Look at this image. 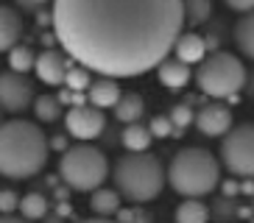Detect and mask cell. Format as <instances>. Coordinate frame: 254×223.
I'll return each mask as SVG.
<instances>
[{
  "label": "cell",
  "instance_id": "30bf717a",
  "mask_svg": "<svg viewBox=\"0 0 254 223\" xmlns=\"http://www.w3.org/2000/svg\"><path fill=\"white\" fill-rule=\"evenodd\" d=\"M195 128L204 134V137H221L224 140L226 134L235 128L232 123V109L221 101H209L207 106L195 112Z\"/></svg>",
  "mask_w": 254,
  "mask_h": 223
},
{
  "label": "cell",
  "instance_id": "7402d4cb",
  "mask_svg": "<svg viewBox=\"0 0 254 223\" xmlns=\"http://www.w3.org/2000/svg\"><path fill=\"white\" fill-rule=\"evenodd\" d=\"M31 109H34L39 123H53L62 114V101L56 95H37V101H34Z\"/></svg>",
  "mask_w": 254,
  "mask_h": 223
},
{
  "label": "cell",
  "instance_id": "2e32d148",
  "mask_svg": "<svg viewBox=\"0 0 254 223\" xmlns=\"http://www.w3.org/2000/svg\"><path fill=\"white\" fill-rule=\"evenodd\" d=\"M142 112H145V101H142V95H137V92H126V95L120 98V104L115 106V117H118L120 123H126V126H134V123H140Z\"/></svg>",
  "mask_w": 254,
  "mask_h": 223
},
{
  "label": "cell",
  "instance_id": "44dd1931",
  "mask_svg": "<svg viewBox=\"0 0 254 223\" xmlns=\"http://www.w3.org/2000/svg\"><path fill=\"white\" fill-rule=\"evenodd\" d=\"M45 215H48V198L42 193H28L20 198V218L34 223V221H42Z\"/></svg>",
  "mask_w": 254,
  "mask_h": 223
},
{
  "label": "cell",
  "instance_id": "9a60e30c",
  "mask_svg": "<svg viewBox=\"0 0 254 223\" xmlns=\"http://www.w3.org/2000/svg\"><path fill=\"white\" fill-rule=\"evenodd\" d=\"M157 75H159V84H162V87H168L171 92H179V89H185L187 84H190L193 70L187 64H182V61L173 56V59H165L162 64L157 67Z\"/></svg>",
  "mask_w": 254,
  "mask_h": 223
},
{
  "label": "cell",
  "instance_id": "d4e9b609",
  "mask_svg": "<svg viewBox=\"0 0 254 223\" xmlns=\"http://www.w3.org/2000/svg\"><path fill=\"white\" fill-rule=\"evenodd\" d=\"M209 14H212L209 0H187L185 3V25H201L209 20Z\"/></svg>",
  "mask_w": 254,
  "mask_h": 223
},
{
  "label": "cell",
  "instance_id": "d590c367",
  "mask_svg": "<svg viewBox=\"0 0 254 223\" xmlns=\"http://www.w3.org/2000/svg\"><path fill=\"white\" fill-rule=\"evenodd\" d=\"M0 114H3V109H0ZM0 126H3V123H0Z\"/></svg>",
  "mask_w": 254,
  "mask_h": 223
},
{
  "label": "cell",
  "instance_id": "5bb4252c",
  "mask_svg": "<svg viewBox=\"0 0 254 223\" xmlns=\"http://www.w3.org/2000/svg\"><path fill=\"white\" fill-rule=\"evenodd\" d=\"M87 98H90V106L104 112V109H115L120 104L123 92H120V84L115 78H101L98 75L95 81H92L90 92H87Z\"/></svg>",
  "mask_w": 254,
  "mask_h": 223
},
{
  "label": "cell",
  "instance_id": "7c38bea8",
  "mask_svg": "<svg viewBox=\"0 0 254 223\" xmlns=\"http://www.w3.org/2000/svg\"><path fill=\"white\" fill-rule=\"evenodd\" d=\"M173 53H176V59L187 67L201 64V61L207 59V39H204L201 34H195V31H185L179 37V42H176V48H173Z\"/></svg>",
  "mask_w": 254,
  "mask_h": 223
},
{
  "label": "cell",
  "instance_id": "83f0119b",
  "mask_svg": "<svg viewBox=\"0 0 254 223\" xmlns=\"http://www.w3.org/2000/svg\"><path fill=\"white\" fill-rule=\"evenodd\" d=\"M14 209H20V195L14 190H0V215H14Z\"/></svg>",
  "mask_w": 254,
  "mask_h": 223
},
{
  "label": "cell",
  "instance_id": "ba28073f",
  "mask_svg": "<svg viewBox=\"0 0 254 223\" xmlns=\"http://www.w3.org/2000/svg\"><path fill=\"white\" fill-rule=\"evenodd\" d=\"M34 84H31L28 75L20 73H0V109L11 112V114H20L28 106H34Z\"/></svg>",
  "mask_w": 254,
  "mask_h": 223
},
{
  "label": "cell",
  "instance_id": "d6986e66",
  "mask_svg": "<svg viewBox=\"0 0 254 223\" xmlns=\"http://www.w3.org/2000/svg\"><path fill=\"white\" fill-rule=\"evenodd\" d=\"M176 223H209V207L198 198H187L176 207Z\"/></svg>",
  "mask_w": 254,
  "mask_h": 223
},
{
  "label": "cell",
  "instance_id": "6da1fadb",
  "mask_svg": "<svg viewBox=\"0 0 254 223\" xmlns=\"http://www.w3.org/2000/svg\"><path fill=\"white\" fill-rule=\"evenodd\" d=\"M53 37L101 78H137L171 59L185 34L179 0H56Z\"/></svg>",
  "mask_w": 254,
  "mask_h": 223
},
{
  "label": "cell",
  "instance_id": "cb8c5ba5",
  "mask_svg": "<svg viewBox=\"0 0 254 223\" xmlns=\"http://www.w3.org/2000/svg\"><path fill=\"white\" fill-rule=\"evenodd\" d=\"M64 87H67L70 92H75V95H81V89H87V92H90V87H92L90 70L73 61V67L67 70V78H64Z\"/></svg>",
  "mask_w": 254,
  "mask_h": 223
},
{
  "label": "cell",
  "instance_id": "277c9868",
  "mask_svg": "<svg viewBox=\"0 0 254 223\" xmlns=\"http://www.w3.org/2000/svg\"><path fill=\"white\" fill-rule=\"evenodd\" d=\"M168 184L185 198L209 195L221 184V162L207 148H182L168 165Z\"/></svg>",
  "mask_w": 254,
  "mask_h": 223
},
{
  "label": "cell",
  "instance_id": "4316f807",
  "mask_svg": "<svg viewBox=\"0 0 254 223\" xmlns=\"http://www.w3.org/2000/svg\"><path fill=\"white\" fill-rule=\"evenodd\" d=\"M168 117H171L173 126L182 131V128H187V126H193V123H195V112L190 109L187 104H176V106L171 109V114H168Z\"/></svg>",
  "mask_w": 254,
  "mask_h": 223
},
{
  "label": "cell",
  "instance_id": "603a6c76",
  "mask_svg": "<svg viewBox=\"0 0 254 223\" xmlns=\"http://www.w3.org/2000/svg\"><path fill=\"white\" fill-rule=\"evenodd\" d=\"M8 67H11V73L25 75L28 70L37 67V56H34V51H31L28 45H17L14 51L8 53Z\"/></svg>",
  "mask_w": 254,
  "mask_h": 223
},
{
  "label": "cell",
  "instance_id": "ffe728a7",
  "mask_svg": "<svg viewBox=\"0 0 254 223\" xmlns=\"http://www.w3.org/2000/svg\"><path fill=\"white\" fill-rule=\"evenodd\" d=\"M235 45H238V51L246 59L254 61V11L238 20V25H235Z\"/></svg>",
  "mask_w": 254,
  "mask_h": 223
},
{
  "label": "cell",
  "instance_id": "4dcf8cb0",
  "mask_svg": "<svg viewBox=\"0 0 254 223\" xmlns=\"http://www.w3.org/2000/svg\"><path fill=\"white\" fill-rule=\"evenodd\" d=\"M224 193H226V198H232L235 193H240V184L238 181H224Z\"/></svg>",
  "mask_w": 254,
  "mask_h": 223
},
{
  "label": "cell",
  "instance_id": "74e56055",
  "mask_svg": "<svg viewBox=\"0 0 254 223\" xmlns=\"http://www.w3.org/2000/svg\"><path fill=\"white\" fill-rule=\"evenodd\" d=\"M252 209H254V204H252Z\"/></svg>",
  "mask_w": 254,
  "mask_h": 223
},
{
  "label": "cell",
  "instance_id": "7a4b0ae2",
  "mask_svg": "<svg viewBox=\"0 0 254 223\" xmlns=\"http://www.w3.org/2000/svg\"><path fill=\"white\" fill-rule=\"evenodd\" d=\"M51 140L34 120L11 117L0 126V176L31 178L45 170Z\"/></svg>",
  "mask_w": 254,
  "mask_h": 223
},
{
  "label": "cell",
  "instance_id": "5b68a950",
  "mask_svg": "<svg viewBox=\"0 0 254 223\" xmlns=\"http://www.w3.org/2000/svg\"><path fill=\"white\" fill-rule=\"evenodd\" d=\"M246 84H249L246 67L229 51H212L195 67V87L212 101L238 98V92L246 89Z\"/></svg>",
  "mask_w": 254,
  "mask_h": 223
},
{
  "label": "cell",
  "instance_id": "ac0fdd59",
  "mask_svg": "<svg viewBox=\"0 0 254 223\" xmlns=\"http://www.w3.org/2000/svg\"><path fill=\"white\" fill-rule=\"evenodd\" d=\"M92 212H95V218H109L118 215L120 212V193L118 190H109V187H101V190H95L92 193V201H90Z\"/></svg>",
  "mask_w": 254,
  "mask_h": 223
},
{
  "label": "cell",
  "instance_id": "484cf974",
  "mask_svg": "<svg viewBox=\"0 0 254 223\" xmlns=\"http://www.w3.org/2000/svg\"><path fill=\"white\" fill-rule=\"evenodd\" d=\"M148 131L154 134V137H159V140H165V137H182V131L173 126V120L168 117V114H157V117H151Z\"/></svg>",
  "mask_w": 254,
  "mask_h": 223
},
{
  "label": "cell",
  "instance_id": "8992f818",
  "mask_svg": "<svg viewBox=\"0 0 254 223\" xmlns=\"http://www.w3.org/2000/svg\"><path fill=\"white\" fill-rule=\"evenodd\" d=\"M62 181L75 193H95L104 187V178L109 176V162L104 151H98L90 142L70 145L59 159Z\"/></svg>",
  "mask_w": 254,
  "mask_h": 223
},
{
  "label": "cell",
  "instance_id": "d6a6232c",
  "mask_svg": "<svg viewBox=\"0 0 254 223\" xmlns=\"http://www.w3.org/2000/svg\"><path fill=\"white\" fill-rule=\"evenodd\" d=\"M0 223H28V221L20 215H0Z\"/></svg>",
  "mask_w": 254,
  "mask_h": 223
},
{
  "label": "cell",
  "instance_id": "1f68e13d",
  "mask_svg": "<svg viewBox=\"0 0 254 223\" xmlns=\"http://www.w3.org/2000/svg\"><path fill=\"white\" fill-rule=\"evenodd\" d=\"M51 148H56V151H67V140H64V137H53V140H51Z\"/></svg>",
  "mask_w": 254,
  "mask_h": 223
},
{
  "label": "cell",
  "instance_id": "52a82bcc",
  "mask_svg": "<svg viewBox=\"0 0 254 223\" xmlns=\"http://www.w3.org/2000/svg\"><path fill=\"white\" fill-rule=\"evenodd\" d=\"M221 165L232 176L254 178V123H240L221 140Z\"/></svg>",
  "mask_w": 254,
  "mask_h": 223
},
{
  "label": "cell",
  "instance_id": "9c48e42d",
  "mask_svg": "<svg viewBox=\"0 0 254 223\" xmlns=\"http://www.w3.org/2000/svg\"><path fill=\"white\" fill-rule=\"evenodd\" d=\"M64 126H67L70 137H75L78 142H90V140H95V137L104 134L106 117H104V112L90 106V104L70 106V112L64 114Z\"/></svg>",
  "mask_w": 254,
  "mask_h": 223
},
{
  "label": "cell",
  "instance_id": "f546056e",
  "mask_svg": "<svg viewBox=\"0 0 254 223\" xmlns=\"http://www.w3.org/2000/svg\"><path fill=\"white\" fill-rule=\"evenodd\" d=\"M229 8L232 11H240V14L246 17L254 11V0H229Z\"/></svg>",
  "mask_w": 254,
  "mask_h": 223
},
{
  "label": "cell",
  "instance_id": "e575fe53",
  "mask_svg": "<svg viewBox=\"0 0 254 223\" xmlns=\"http://www.w3.org/2000/svg\"><path fill=\"white\" fill-rule=\"evenodd\" d=\"M246 89H249V92H252V95H254V78H252V81L246 84Z\"/></svg>",
  "mask_w": 254,
  "mask_h": 223
},
{
  "label": "cell",
  "instance_id": "836d02e7",
  "mask_svg": "<svg viewBox=\"0 0 254 223\" xmlns=\"http://www.w3.org/2000/svg\"><path fill=\"white\" fill-rule=\"evenodd\" d=\"M78 223H118V221H106V218H87V221H78Z\"/></svg>",
  "mask_w": 254,
  "mask_h": 223
},
{
  "label": "cell",
  "instance_id": "e0dca14e",
  "mask_svg": "<svg viewBox=\"0 0 254 223\" xmlns=\"http://www.w3.org/2000/svg\"><path fill=\"white\" fill-rule=\"evenodd\" d=\"M151 140H154V134L148 131V126H142V123L126 126L123 128V137H120V142L126 145L128 154H148Z\"/></svg>",
  "mask_w": 254,
  "mask_h": 223
},
{
  "label": "cell",
  "instance_id": "3957f363",
  "mask_svg": "<svg viewBox=\"0 0 254 223\" xmlns=\"http://www.w3.org/2000/svg\"><path fill=\"white\" fill-rule=\"evenodd\" d=\"M112 181L120 198L148 204L168 184V170L154 154H126L112 167Z\"/></svg>",
  "mask_w": 254,
  "mask_h": 223
},
{
  "label": "cell",
  "instance_id": "4fadbf2b",
  "mask_svg": "<svg viewBox=\"0 0 254 223\" xmlns=\"http://www.w3.org/2000/svg\"><path fill=\"white\" fill-rule=\"evenodd\" d=\"M23 37V17L11 6H0V53H11Z\"/></svg>",
  "mask_w": 254,
  "mask_h": 223
},
{
  "label": "cell",
  "instance_id": "8fae6325",
  "mask_svg": "<svg viewBox=\"0 0 254 223\" xmlns=\"http://www.w3.org/2000/svg\"><path fill=\"white\" fill-rule=\"evenodd\" d=\"M70 67H73V59H70V56H64L62 51L48 48V51H42L37 56V67H34V73H37V78L42 84L59 87V84H64Z\"/></svg>",
  "mask_w": 254,
  "mask_h": 223
},
{
  "label": "cell",
  "instance_id": "f1b7e54d",
  "mask_svg": "<svg viewBox=\"0 0 254 223\" xmlns=\"http://www.w3.org/2000/svg\"><path fill=\"white\" fill-rule=\"evenodd\" d=\"M238 209H240V207H235V201H232V198H221V201L215 204V209H212V212L221 218L218 223H226L232 215H238Z\"/></svg>",
  "mask_w": 254,
  "mask_h": 223
},
{
  "label": "cell",
  "instance_id": "8d00e7d4",
  "mask_svg": "<svg viewBox=\"0 0 254 223\" xmlns=\"http://www.w3.org/2000/svg\"><path fill=\"white\" fill-rule=\"evenodd\" d=\"M249 223H254V221H249Z\"/></svg>",
  "mask_w": 254,
  "mask_h": 223
}]
</instances>
